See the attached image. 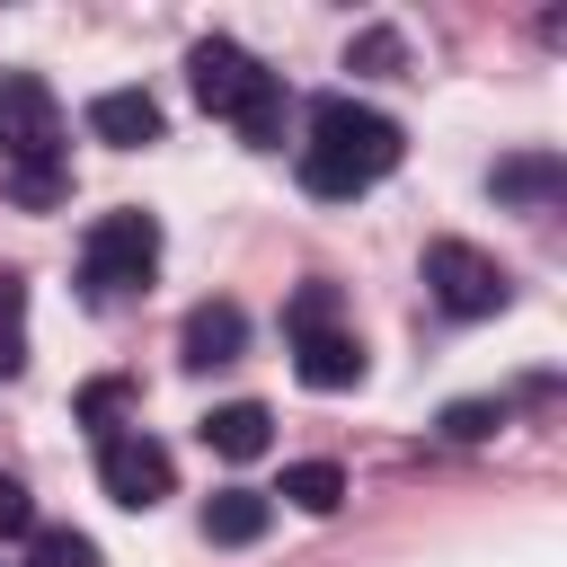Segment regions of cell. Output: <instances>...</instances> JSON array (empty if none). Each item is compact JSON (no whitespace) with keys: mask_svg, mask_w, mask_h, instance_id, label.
<instances>
[{"mask_svg":"<svg viewBox=\"0 0 567 567\" xmlns=\"http://www.w3.org/2000/svg\"><path fill=\"white\" fill-rule=\"evenodd\" d=\"M408 133L381 115V106H354V97H319L310 106V142H301V186L328 195V204H354L363 186H381L399 168Z\"/></svg>","mask_w":567,"mask_h":567,"instance_id":"obj_1","label":"cell"},{"mask_svg":"<svg viewBox=\"0 0 567 567\" xmlns=\"http://www.w3.org/2000/svg\"><path fill=\"white\" fill-rule=\"evenodd\" d=\"M151 266H159V221H151V213H97V221H89V239H80V284H89L97 301L151 284Z\"/></svg>","mask_w":567,"mask_h":567,"instance_id":"obj_2","label":"cell"},{"mask_svg":"<svg viewBox=\"0 0 567 567\" xmlns=\"http://www.w3.org/2000/svg\"><path fill=\"white\" fill-rule=\"evenodd\" d=\"M425 292H434V310H452V319H496V310L514 301V275H505L487 248H470V239H434V248H425Z\"/></svg>","mask_w":567,"mask_h":567,"instance_id":"obj_3","label":"cell"},{"mask_svg":"<svg viewBox=\"0 0 567 567\" xmlns=\"http://www.w3.org/2000/svg\"><path fill=\"white\" fill-rule=\"evenodd\" d=\"M97 487H106L124 514H151V505L177 487V461H168V443H159V434H133V425H115V434L97 443Z\"/></svg>","mask_w":567,"mask_h":567,"instance_id":"obj_4","label":"cell"},{"mask_svg":"<svg viewBox=\"0 0 567 567\" xmlns=\"http://www.w3.org/2000/svg\"><path fill=\"white\" fill-rule=\"evenodd\" d=\"M0 151L9 159H62V106L35 71H0Z\"/></svg>","mask_w":567,"mask_h":567,"instance_id":"obj_5","label":"cell"},{"mask_svg":"<svg viewBox=\"0 0 567 567\" xmlns=\"http://www.w3.org/2000/svg\"><path fill=\"white\" fill-rule=\"evenodd\" d=\"M186 80H195V97H204V115H239L248 97H257V53H239L230 35H204L195 53H186Z\"/></svg>","mask_w":567,"mask_h":567,"instance_id":"obj_6","label":"cell"},{"mask_svg":"<svg viewBox=\"0 0 567 567\" xmlns=\"http://www.w3.org/2000/svg\"><path fill=\"white\" fill-rule=\"evenodd\" d=\"M239 346H248V310L239 301H195L186 328H177V363L186 372H221V363H239Z\"/></svg>","mask_w":567,"mask_h":567,"instance_id":"obj_7","label":"cell"},{"mask_svg":"<svg viewBox=\"0 0 567 567\" xmlns=\"http://www.w3.org/2000/svg\"><path fill=\"white\" fill-rule=\"evenodd\" d=\"M89 133L115 142V151H142V142L168 133V115H159L151 89H97V97H89Z\"/></svg>","mask_w":567,"mask_h":567,"instance_id":"obj_8","label":"cell"},{"mask_svg":"<svg viewBox=\"0 0 567 567\" xmlns=\"http://www.w3.org/2000/svg\"><path fill=\"white\" fill-rule=\"evenodd\" d=\"M292 372H301L310 390H354V381H363L354 328H310V337H292Z\"/></svg>","mask_w":567,"mask_h":567,"instance_id":"obj_9","label":"cell"},{"mask_svg":"<svg viewBox=\"0 0 567 567\" xmlns=\"http://www.w3.org/2000/svg\"><path fill=\"white\" fill-rule=\"evenodd\" d=\"M195 434H204V452H221V461H257V452L275 443V416H266L257 399H230V408H213Z\"/></svg>","mask_w":567,"mask_h":567,"instance_id":"obj_10","label":"cell"},{"mask_svg":"<svg viewBox=\"0 0 567 567\" xmlns=\"http://www.w3.org/2000/svg\"><path fill=\"white\" fill-rule=\"evenodd\" d=\"M266 523H275V496H257V487H221V496H204V540H221V549L266 540Z\"/></svg>","mask_w":567,"mask_h":567,"instance_id":"obj_11","label":"cell"},{"mask_svg":"<svg viewBox=\"0 0 567 567\" xmlns=\"http://www.w3.org/2000/svg\"><path fill=\"white\" fill-rule=\"evenodd\" d=\"M505 204H549L558 186H567V168H558V151H523V159H496V177H487Z\"/></svg>","mask_w":567,"mask_h":567,"instance_id":"obj_12","label":"cell"},{"mask_svg":"<svg viewBox=\"0 0 567 567\" xmlns=\"http://www.w3.org/2000/svg\"><path fill=\"white\" fill-rule=\"evenodd\" d=\"M0 195L27 204V213H53V204L71 195V168H62V159H9V168H0Z\"/></svg>","mask_w":567,"mask_h":567,"instance_id":"obj_13","label":"cell"},{"mask_svg":"<svg viewBox=\"0 0 567 567\" xmlns=\"http://www.w3.org/2000/svg\"><path fill=\"white\" fill-rule=\"evenodd\" d=\"M275 496H292L301 514H337V505H346V470H337V461H292Z\"/></svg>","mask_w":567,"mask_h":567,"instance_id":"obj_14","label":"cell"},{"mask_svg":"<svg viewBox=\"0 0 567 567\" xmlns=\"http://www.w3.org/2000/svg\"><path fill=\"white\" fill-rule=\"evenodd\" d=\"M230 124H239V142H248V151H275V142H284V80L266 71V80H257V97H248Z\"/></svg>","mask_w":567,"mask_h":567,"instance_id":"obj_15","label":"cell"},{"mask_svg":"<svg viewBox=\"0 0 567 567\" xmlns=\"http://www.w3.org/2000/svg\"><path fill=\"white\" fill-rule=\"evenodd\" d=\"M27 567H97V540L71 523H35L27 532Z\"/></svg>","mask_w":567,"mask_h":567,"instance_id":"obj_16","label":"cell"},{"mask_svg":"<svg viewBox=\"0 0 567 567\" xmlns=\"http://www.w3.org/2000/svg\"><path fill=\"white\" fill-rule=\"evenodd\" d=\"M27 372V275H0V381Z\"/></svg>","mask_w":567,"mask_h":567,"instance_id":"obj_17","label":"cell"},{"mask_svg":"<svg viewBox=\"0 0 567 567\" xmlns=\"http://www.w3.org/2000/svg\"><path fill=\"white\" fill-rule=\"evenodd\" d=\"M124 408H133V381H115V372H97V381L71 399V416H80V425H97V443L115 434V416H124Z\"/></svg>","mask_w":567,"mask_h":567,"instance_id":"obj_18","label":"cell"},{"mask_svg":"<svg viewBox=\"0 0 567 567\" xmlns=\"http://www.w3.org/2000/svg\"><path fill=\"white\" fill-rule=\"evenodd\" d=\"M310 328H337V284H301V292H292L284 337H310Z\"/></svg>","mask_w":567,"mask_h":567,"instance_id":"obj_19","label":"cell"},{"mask_svg":"<svg viewBox=\"0 0 567 567\" xmlns=\"http://www.w3.org/2000/svg\"><path fill=\"white\" fill-rule=\"evenodd\" d=\"M496 425H505L496 399H452V408H443V434H452V443H487Z\"/></svg>","mask_w":567,"mask_h":567,"instance_id":"obj_20","label":"cell"},{"mask_svg":"<svg viewBox=\"0 0 567 567\" xmlns=\"http://www.w3.org/2000/svg\"><path fill=\"white\" fill-rule=\"evenodd\" d=\"M346 71H399V35H390V27H363V35L346 44Z\"/></svg>","mask_w":567,"mask_h":567,"instance_id":"obj_21","label":"cell"},{"mask_svg":"<svg viewBox=\"0 0 567 567\" xmlns=\"http://www.w3.org/2000/svg\"><path fill=\"white\" fill-rule=\"evenodd\" d=\"M27 532H35V496L0 470V540H27Z\"/></svg>","mask_w":567,"mask_h":567,"instance_id":"obj_22","label":"cell"}]
</instances>
